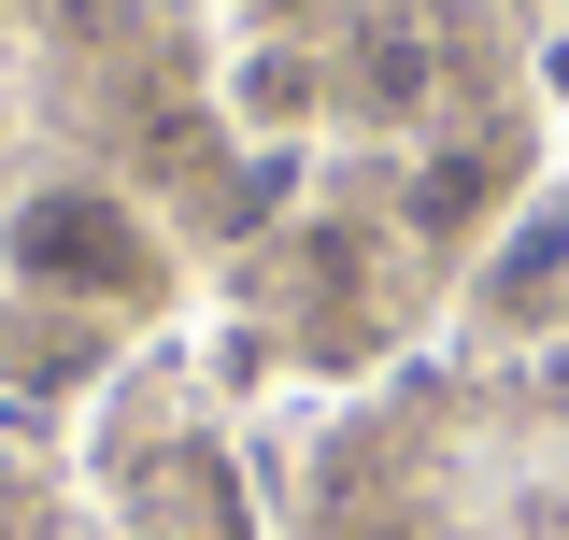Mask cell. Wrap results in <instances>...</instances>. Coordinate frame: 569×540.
<instances>
[{
	"instance_id": "7a4b0ae2",
	"label": "cell",
	"mask_w": 569,
	"mask_h": 540,
	"mask_svg": "<svg viewBox=\"0 0 569 540\" xmlns=\"http://www.w3.org/2000/svg\"><path fill=\"white\" fill-rule=\"evenodd\" d=\"M556 270H569V200H527V228L485 257V313H498V328H527V313L556 299Z\"/></svg>"
},
{
	"instance_id": "6da1fadb",
	"label": "cell",
	"mask_w": 569,
	"mask_h": 540,
	"mask_svg": "<svg viewBox=\"0 0 569 540\" xmlns=\"http://www.w3.org/2000/svg\"><path fill=\"white\" fill-rule=\"evenodd\" d=\"M0 270L29 284V299H71V313H157L171 299V242H157V213L129 186H14L0 200Z\"/></svg>"
},
{
	"instance_id": "3957f363",
	"label": "cell",
	"mask_w": 569,
	"mask_h": 540,
	"mask_svg": "<svg viewBox=\"0 0 569 540\" xmlns=\"http://www.w3.org/2000/svg\"><path fill=\"white\" fill-rule=\"evenodd\" d=\"M470 228H498V171L456 142V157H427V171H413V242H470Z\"/></svg>"
}]
</instances>
